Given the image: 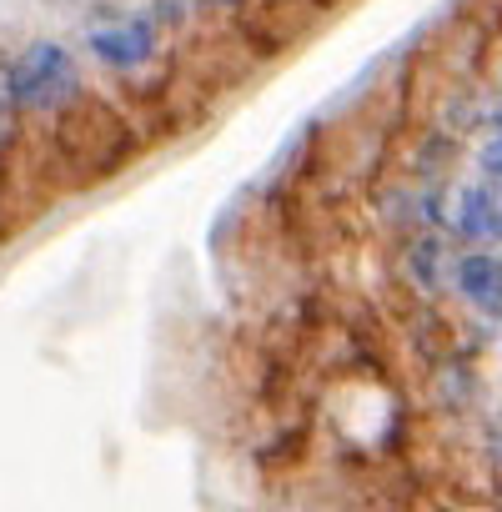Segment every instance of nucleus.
<instances>
[{
    "label": "nucleus",
    "mask_w": 502,
    "mask_h": 512,
    "mask_svg": "<svg viewBox=\"0 0 502 512\" xmlns=\"http://www.w3.org/2000/svg\"><path fill=\"white\" fill-rule=\"evenodd\" d=\"M86 61L61 36H31L16 51H0V111L11 121L66 116L86 101Z\"/></svg>",
    "instance_id": "obj_1"
},
{
    "label": "nucleus",
    "mask_w": 502,
    "mask_h": 512,
    "mask_svg": "<svg viewBox=\"0 0 502 512\" xmlns=\"http://www.w3.org/2000/svg\"><path fill=\"white\" fill-rule=\"evenodd\" d=\"M76 51H81V61H91L111 76H141L166 56V31L151 21L146 6H131V11H111L101 21H86Z\"/></svg>",
    "instance_id": "obj_2"
},
{
    "label": "nucleus",
    "mask_w": 502,
    "mask_h": 512,
    "mask_svg": "<svg viewBox=\"0 0 502 512\" xmlns=\"http://www.w3.org/2000/svg\"><path fill=\"white\" fill-rule=\"evenodd\" d=\"M447 236L457 246L502 251V181L497 176H457L447 186Z\"/></svg>",
    "instance_id": "obj_3"
},
{
    "label": "nucleus",
    "mask_w": 502,
    "mask_h": 512,
    "mask_svg": "<svg viewBox=\"0 0 502 512\" xmlns=\"http://www.w3.org/2000/svg\"><path fill=\"white\" fill-rule=\"evenodd\" d=\"M452 302H462L482 327L502 332V251L457 246V256H452Z\"/></svg>",
    "instance_id": "obj_4"
},
{
    "label": "nucleus",
    "mask_w": 502,
    "mask_h": 512,
    "mask_svg": "<svg viewBox=\"0 0 502 512\" xmlns=\"http://www.w3.org/2000/svg\"><path fill=\"white\" fill-rule=\"evenodd\" d=\"M452 256H457V241L447 231H412V236H402L397 267L422 302H447L452 297Z\"/></svg>",
    "instance_id": "obj_5"
},
{
    "label": "nucleus",
    "mask_w": 502,
    "mask_h": 512,
    "mask_svg": "<svg viewBox=\"0 0 502 512\" xmlns=\"http://www.w3.org/2000/svg\"><path fill=\"white\" fill-rule=\"evenodd\" d=\"M196 16H221V11H246L251 0H186Z\"/></svg>",
    "instance_id": "obj_6"
},
{
    "label": "nucleus",
    "mask_w": 502,
    "mask_h": 512,
    "mask_svg": "<svg viewBox=\"0 0 502 512\" xmlns=\"http://www.w3.org/2000/svg\"><path fill=\"white\" fill-rule=\"evenodd\" d=\"M492 96L502 101V66H497V76H492Z\"/></svg>",
    "instance_id": "obj_7"
},
{
    "label": "nucleus",
    "mask_w": 502,
    "mask_h": 512,
    "mask_svg": "<svg viewBox=\"0 0 502 512\" xmlns=\"http://www.w3.org/2000/svg\"><path fill=\"white\" fill-rule=\"evenodd\" d=\"M6 131H11V116H6V111H0V141H6Z\"/></svg>",
    "instance_id": "obj_8"
},
{
    "label": "nucleus",
    "mask_w": 502,
    "mask_h": 512,
    "mask_svg": "<svg viewBox=\"0 0 502 512\" xmlns=\"http://www.w3.org/2000/svg\"><path fill=\"white\" fill-rule=\"evenodd\" d=\"M497 352H502V342H497Z\"/></svg>",
    "instance_id": "obj_9"
}]
</instances>
